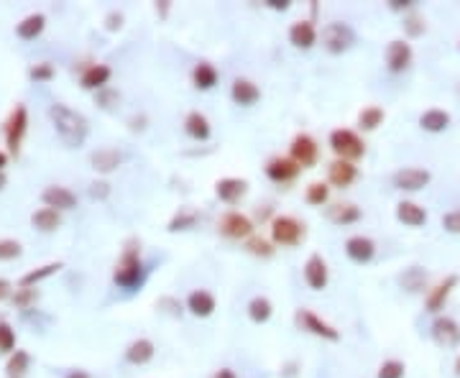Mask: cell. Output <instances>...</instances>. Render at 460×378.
<instances>
[{
  "mask_svg": "<svg viewBox=\"0 0 460 378\" xmlns=\"http://www.w3.org/2000/svg\"><path fill=\"white\" fill-rule=\"evenodd\" d=\"M432 340L440 345V348L450 350L460 345V325L453 317H437L432 322Z\"/></svg>",
  "mask_w": 460,
  "mask_h": 378,
  "instance_id": "obj_10",
  "label": "cell"
},
{
  "mask_svg": "<svg viewBox=\"0 0 460 378\" xmlns=\"http://www.w3.org/2000/svg\"><path fill=\"white\" fill-rule=\"evenodd\" d=\"M67 378H90V373H85V371H72Z\"/></svg>",
  "mask_w": 460,
  "mask_h": 378,
  "instance_id": "obj_55",
  "label": "cell"
},
{
  "mask_svg": "<svg viewBox=\"0 0 460 378\" xmlns=\"http://www.w3.org/2000/svg\"><path fill=\"white\" fill-rule=\"evenodd\" d=\"M458 274H450L445 276V279L437 284L435 289H429L427 299H424V307H427V312H432V315H437V312L445 307V302H448V297L453 294V289L458 287Z\"/></svg>",
  "mask_w": 460,
  "mask_h": 378,
  "instance_id": "obj_14",
  "label": "cell"
},
{
  "mask_svg": "<svg viewBox=\"0 0 460 378\" xmlns=\"http://www.w3.org/2000/svg\"><path fill=\"white\" fill-rule=\"evenodd\" d=\"M197 220H200V215H197V210L192 208H182L177 215L172 218V223H169V233H179V230H190V228L197 225Z\"/></svg>",
  "mask_w": 460,
  "mask_h": 378,
  "instance_id": "obj_36",
  "label": "cell"
},
{
  "mask_svg": "<svg viewBox=\"0 0 460 378\" xmlns=\"http://www.w3.org/2000/svg\"><path fill=\"white\" fill-rule=\"evenodd\" d=\"M409 64H412V46H409V44L402 41V39H397V41L389 44V49H387L389 72H394V74L404 72Z\"/></svg>",
  "mask_w": 460,
  "mask_h": 378,
  "instance_id": "obj_18",
  "label": "cell"
},
{
  "mask_svg": "<svg viewBox=\"0 0 460 378\" xmlns=\"http://www.w3.org/2000/svg\"><path fill=\"white\" fill-rule=\"evenodd\" d=\"M6 182H8V179H6V174H3V171H0V189L6 187Z\"/></svg>",
  "mask_w": 460,
  "mask_h": 378,
  "instance_id": "obj_57",
  "label": "cell"
},
{
  "mask_svg": "<svg viewBox=\"0 0 460 378\" xmlns=\"http://www.w3.org/2000/svg\"><path fill=\"white\" fill-rule=\"evenodd\" d=\"M215 307H218V302H215L213 294L205 292V289H195V292L187 297V310H190L195 317H210L215 312Z\"/></svg>",
  "mask_w": 460,
  "mask_h": 378,
  "instance_id": "obj_23",
  "label": "cell"
},
{
  "mask_svg": "<svg viewBox=\"0 0 460 378\" xmlns=\"http://www.w3.org/2000/svg\"><path fill=\"white\" fill-rule=\"evenodd\" d=\"M455 371H458V376H460V358H458V363H455Z\"/></svg>",
  "mask_w": 460,
  "mask_h": 378,
  "instance_id": "obj_58",
  "label": "cell"
},
{
  "mask_svg": "<svg viewBox=\"0 0 460 378\" xmlns=\"http://www.w3.org/2000/svg\"><path fill=\"white\" fill-rule=\"evenodd\" d=\"M29 77H31L34 82H49L51 77H54V67L44 61V64H36V67H31V69H29Z\"/></svg>",
  "mask_w": 460,
  "mask_h": 378,
  "instance_id": "obj_45",
  "label": "cell"
},
{
  "mask_svg": "<svg viewBox=\"0 0 460 378\" xmlns=\"http://www.w3.org/2000/svg\"><path fill=\"white\" fill-rule=\"evenodd\" d=\"M402 287L404 289H409V292H419V289L424 287V281H427V274H424L419 266H412L407 274H402Z\"/></svg>",
  "mask_w": 460,
  "mask_h": 378,
  "instance_id": "obj_39",
  "label": "cell"
},
{
  "mask_svg": "<svg viewBox=\"0 0 460 378\" xmlns=\"http://www.w3.org/2000/svg\"><path fill=\"white\" fill-rule=\"evenodd\" d=\"M289 159L295 161V164H300L302 169H312V166L317 164V159H320L317 141H315L312 136H307V133L295 136L292 146H289Z\"/></svg>",
  "mask_w": 460,
  "mask_h": 378,
  "instance_id": "obj_6",
  "label": "cell"
},
{
  "mask_svg": "<svg viewBox=\"0 0 460 378\" xmlns=\"http://www.w3.org/2000/svg\"><path fill=\"white\" fill-rule=\"evenodd\" d=\"M29 366H31V355L26 353V350H16V353L11 355V360H8L6 376L8 378H26Z\"/></svg>",
  "mask_w": 460,
  "mask_h": 378,
  "instance_id": "obj_35",
  "label": "cell"
},
{
  "mask_svg": "<svg viewBox=\"0 0 460 378\" xmlns=\"http://www.w3.org/2000/svg\"><path fill=\"white\" fill-rule=\"evenodd\" d=\"M41 200H44V205H46V208L56 210V213L77 208V195H74L72 189H67V187H46L41 192Z\"/></svg>",
  "mask_w": 460,
  "mask_h": 378,
  "instance_id": "obj_15",
  "label": "cell"
},
{
  "mask_svg": "<svg viewBox=\"0 0 460 378\" xmlns=\"http://www.w3.org/2000/svg\"><path fill=\"white\" fill-rule=\"evenodd\" d=\"M8 164V153L6 151H0V171H3V166Z\"/></svg>",
  "mask_w": 460,
  "mask_h": 378,
  "instance_id": "obj_56",
  "label": "cell"
},
{
  "mask_svg": "<svg viewBox=\"0 0 460 378\" xmlns=\"http://www.w3.org/2000/svg\"><path fill=\"white\" fill-rule=\"evenodd\" d=\"M230 98L240 108H251V105H256L261 100V90L251 80H235L233 87H230Z\"/></svg>",
  "mask_w": 460,
  "mask_h": 378,
  "instance_id": "obj_21",
  "label": "cell"
},
{
  "mask_svg": "<svg viewBox=\"0 0 460 378\" xmlns=\"http://www.w3.org/2000/svg\"><path fill=\"white\" fill-rule=\"evenodd\" d=\"M289 41L295 44L297 49H312L317 44V29L312 21H297L289 29Z\"/></svg>",
  "mask_w": 460,
  "mask_h": 378,
  "instance_id": "obj_20",
  "label": "cell"
},
{
  "mask_svg": "<svg viewBox=\"0 0 460 378\" xmlns=\"http://www.w3.org/2000/svg\"><path fill=\"white\" fill-rule=\"evenodd\" d=\"M404 29L409 31V36H422L424 34V24H422V19H417V16H412V19L404 24Z\"/></svg>",
  "mask_w": 460,
  "mask_h": 378,
  "instance_id": "obj_47",
  "label": "cell"
},
{
  "mask_svg": "<svg viewBox=\"0 0 460 378\" xmlns=\"http://www.w3.org/2000/svg\"><path fill=\"white\" fill-rule=\"evenodd\" d=\"M271 315H274V307H271V302L266 297H253L251 302H248V317H251L256 325L269 322Z\"/></svg>",
  "mask_w": 460,
  "mask_h": 378,
  "instance_id": "obj_33",
  "label": "cell"
},
{
  "mask_svg": "<svg viewBox=\"0 0 460 378\" xmlns=\"http://www.w3.org/2000/svg\"><path fill=\"white\" fill-rule=\"evenodd\" d=\"M271 240L284 248H295L305 240V225L292 215H279L271 223Z\"/></svg>",
  "mask_w": 460,
  "mask_h": 378,
  "instance_id": "obj_4",
  "label": "cell"
},
{
  "mask_svg": "<svg viewBox=\"0 0 460 378\" xmlns=\"http://www.w3.org/2000/svg\"><path fill=\"white\" fill-rule=\"evenodd\" d=\"M218 228H220L223 235L230 240H248L253 235L251 218H245V215H240V213H225L220 218V223H218Z\"/></svg>",
  "mask_w": 460,
  "mask_h": 378,
  "instance_id": "obj_7",
  "label": "cell"
},
{
  "mask_svg": "<svg viewBox=\"0 0 460 378\" xmlns=\"http://www.w3.org/2000/svg\"><path fill=\"white\" fill-rule=\"evenodd\" d=\"M11 294V284L6 279H0V299H6Z\"/></svg>",
  "mask_w": 460,
  "mask_h": 378,
  "instance_id": "obj_54",
  "label": "cell"
},
{
  "mask_svg": "<svg viewBox=\"0 0 460 378\" xmlns=\"http://www.w3.org/2000/svg\"><path fill=\"white\" fill-rule=\"evenodd\" d=\"M61 269V263H46V266H41V269H36V271H29V274L21 279V287H34V284H39V281H44V279H49L51 274H56V271Z\"/></svg>",
  "mask_w": 460,
  "mask_h": 378,
  "instance_id": "obj_38",
  "label": "cell"
},
{
  "mask_svg": "<svg viewBox=\"0 0 460 378\" xmlns=\"http://www.w3.org/2000/svg\"><path fill=\"white\" fill-rule=\"evenodd\" d=\"M113 279L121 289H138L143 284V261H141V245L138 240H128L126 248L121 253V261H118L116 271H113Z\"/></svg>",
  "mask_w": 460,
  "mask_h": 378,
  "instance_id": "obj_2",
  "label": "cell"
},
{
  "mask_svg": "<svg viewBox=\"0 0 460 378\" xmlns=\"http://www.w3.org/2000/svg\"><path fill=\"white\" fill-rule=\"evenodd\" d=\"M21 253H24V248H21L19 240H0V261H13V258H19Z\"/></svg>",
  "mask_w": 460,
  "mask_h": 378,
  "instance_id": "obj_43",
  "label": "cell"
},
{
  "mask_svg": "<svg viewBox=\"0 0 460 378\" xmlns=\"http://www.w3.org/2000/svg\"><path fill=\"white\" fill-rule=\"evenodd\" d=\"M153 353H156V345H153L148 337H138V340L131 342L128 350H126V360L133 363V366H143V363H148V360L153 358Z\"/></svg>",
  "mask_w": 460,
  "mask_h": 378,
  "instance_id": "obj_26",
  "label": "cell"
},
{
  "mask_svg": "<svg viewBox=\"0 0 460 378\" xmlns=\"http://www.w3.org/2000/svg\"><path fill=\"white\" fill-rule=\"evenodd\" d=\"M397 220L404 223L407 228H422L427 223V213H424V208H419L417 202H399Z\"/></svg>",
  "mask_w": 460,
  "mask_h": 378,
  "instance_id": "obj_24",
  "label": "cell"
},
{
  "mask_svg": "<svg viewBox=\"0 0 460 378\" xmlns=\"http://www.w3.org/2000/svg\"><path fill=\"white\" fill-rule=\"evenodd\" d=\"M432 179L427 169H417V166H407V169H399L394 174V187L402 189V192H419L424 189Z\"/></svg>",
  "mask_w": 460,
  "mask_h": 378,
  "instance_id": "obj_11",
  "label": "cell"
},
{
  "mask_svg": "<svg viewBox=\"0 0 460 378\" xmlns=\"http://www.w3.org/2000/svg\"><path fill=\"white\" fill-rule=\"evenodd\" d=\"M111 77H113V72H111V67L108 64H90V67L82 72V87L85 90H105V85L111 82Z\"/></svg>",
  "mask_w": 460,
  "mask_h": 378,
  "instance_id": "obj_22",
  "label": "cell"
},
{
  "mask_svg": "<svg viewBox=\"0 0 460 378\" xmlns=\"http://www.w3.org/2000/svg\"><path fill=\"white\" fill-rule=\"evenodd\" d=\"M213 378H238V376H235V373H233V371H230V368H220V371L215 373V376H213Z\"/></svg>",
  "mask_w": 460,
  "mask_h": 378,
  "instance_id": "obj_53",
  "label": "cell"
},
{
  "mask_svg": "<svg viewBox=\"0 0 460 378\" xmlns=\"http://www.w3.org/2000/svg\"><path fill=\"white\" fill-rule=\"evenodd\" d=\"M245 250H248L251 256H258V258L274 256V245H271L266 238H256V235H251V238L245 240Z\"/></svg>",
  "mask_w": 460,
  "mask_h": 378,
  "instance_id": "obj_40",
  "label": "cell"
},
{
  "mask_svg": "<svg viewBox=\"0 0 460 378\" xmlns=\"http://www.w3.org/2000/svg\"><path fill=\"white\" fill-rule=\"evenodd\" d=\"M384 118H387V113H384V108H379V105L363 108L361 113H358V128H361V131H376L381 123H384Z\"/></svg>",
  "mask_w": 460,
  "mask_h": 378,
  "instance_id": "obj_34",
  "label": "cell"
},
{
  "mask_svg": "<svg viewBox=\"0 0 460 378\" xmlns=\"http://www.w3.org/2000/svg\"><path fill=\"white\" fill-rule=\"evenodd\" d=\"M327 218L335 223V225H353L361 220V210L356 205H350V202H337L332 208H327Z\"/></svg>",
  "mask_w": 460,
  "mask_h": 378,
  "instance_id": "obj_27",
  "label": "cell"
},
{
  "mask_svg": "<svg viewBox=\"0 0 460 378\" xmlns=\"http://www.w3.org/2000/svg\"><path fill=\"white\" fill-rule=\"evenodd\" d=\"M31 223H34V228H36V230H41V233H54L56 228L61 225V218H59V213H56V210L41 208V210H36V213L31 215Z\"/></svg>",
  "mask_w": 460,
  "mask_h": 378,
  "instance_id": "obj_31",
  "label": "cell"
},
{
  "mask_svg": "<svg viewBox=\"0 0 460 378\" xmlns=\"http://www.w3.org/2000/svg\"><path fill=\"white\" fill-rule=\"evenodd\" d=\"M90 164L100 174H108V171H116L123 164V153L116 151V148H100L90 156Z\"/></svg>",
  "mask_w": 460,
  "mask_h": 378,
  "instance_id": "obj_25",
  "label": "cell"
},
{
  "mask_svg": "<svg viewBox=\"0 0 460 378\" xmlns=\"http://www.w3.org/2000/svg\"><path fill=\"white\" fill-rule=\"evenodd\" d=\"M248 192V182L245 179H238V177H228V179H220V182L215 184V195L220 202H228V205H235L240 202Z\"/></svg>",
  "mask_w": 460,
  "mask_h": 378,
  "instance_id": "obj_17",
  "label": "cell"
},
{
  "mask_svg": "<svg viewBox=\"0 0 460 378\" xmlns=\"http://www.w3.org/2000/svg\"><path fill=\"white\" fill-rule=\"evenodd\" d=\"M105 29H108V31H121L123 29V13H118V11L108 13V19H105Z\"/></svg>",
  "mask_w": 460,
  "mask_h": 378,
  "instance_id": "obj_49",
  "label": "cell"
},
{
  "mask_svg": "<svg viewBox=\"0 0 460 378\" xmlns=\"http://www.w3.org/2000/svg\"><path fill=\"white\" fill-rule=\"evenodd\" d=\"M44 26H46V19H44L41 13H31V16H26V19L19 24L16 34H19L24 41H31V39H36L39 34H41Z\"/></svg>",
  "mask_w": 460,
  "mask_h": 378,
  "instance_id": "obj_32",
  "label": "cell"
},
{
  "mask_svg": "<svg viewBox=\"0 0 460 378\" xmlns=\"http://www.w3.org/2000/svg\"><path fill=\"white\" fill-rule=\"evenodd\" d=\"M16 332L8 322H0V353H16Z\"/></svg>",
  "mask_w": 460,
  "mask_h": 378,
  "instance_id": "obj_42",
  "label": "cell"
},
{
  "mask_svg": "<svg viewBox=\"0 0 460 378\" xmlns=\"http://www.w3.org/2000/svg\"><path fill=\"white\" fill-rule=\"evenodd\" d=\"M297 322H300L302 330H307V332H312V335L322 337V340H330V342L340 340V332H337L332 325H327L325 320H320L312 310H300V312H297Z\"/></svg>",
  "mask_w": 460,
  "mask_h": 378,
  "instance_id": "obj_9",
  "label": "cell"
},
{
  "mask_svg": "<svg viewBox=\"0 0 460 378\" xmlns=\"http://www.w3.org/2000/svg\"><path fill=\"white\" fill-rule=\"evenodd\" d=\"M330 148L337 153V159L343 161H358L366 153V143L361 136L350 128H337L330 133Z\"/></svg>",
  "mask_w": 460,
  "mask_h": 378,
  "instance_id": "obj_3",
  "label": "cell"
},
{
  "mask_svg": "<svg viewBox=\"0 0 460 378\" xmlns=\"http://www.w3.org/2000/svg\"><path fill=\"white\" fill-rule=\"evenodd\" d=\"M305 281H307V287L312 289V292H322V289L327 287V281H330V271H327L325 258L317 256V253H312V256L307 258Z\"/></svg>",
  "mask_w": 460,
  "mask_h": 378,
  "instance_id": "obj_12",
  "label": "cell"
},
{
  "mask_svg": "<svg viewBox=\"0 0 460 378\" xmlns=\"http://www.w3.org/2000/svg\"><path fill=\"white\" fill-rule=\"evenodd\" d=\"M356 44V31L350 29L348 24H327L322 31V46H325L330 54H343L350 46Z\"/></svg>",
  "mask_w": 460,
  "mask_h": 378,
  "instance_id": "obj_5",
  "label": "cell"
},
{
  "mask_svg": "<svg viewBox=\"0 0 460 378\" xmlns=\"http://www.w3.org/2000/svg\"><path fill=\"white\" fill-rule=\"evenodd\" d=\"M36 299H39V292H36V289L21 287V292H16V297H13V305L21 307V310H26V307L34 305Z\"/></svg>",
  "mask_w": 460,
  "mask_h": 378,
  "instance_id": "obj_44",
  "label": "cell"
},
{
  "mask_svg": "<svg viewBox=\"0 0 460 378\" xmlns=\"http://www.w3.org/2000/svg\"><path fill=\"white\" fill-rule=\"evenodd\" d=\"M345 253L353 263H368L376 256V243L366 235H353L345 243Z\"/></svg>",
  "mask_w": 460,
  "mask_h": 378,
  "instance_id": "obj_19",
  "label": "cell"
},
{
  "mask_svg": "<svg viewBox=\"0 0 460 378\" xmlns=\"http://www.w3.org/2000/svg\"><path fill=\"white\" fill-rule=\"evenodd\" d=\"M356 179H358V169H356V164H353V161L337 159V161H332V164L327 166V182H330L332 187L345 189V187H350V184L356 182Z\"/></svg>",
  "mask_w": 460,
  "mask_h": 378,
  "instance_id": "obj_16",
  "label": "cell"
},
{
  "mask_svg": "<svg viewBox=\"0 0 460 378\" xmlns=\"http://www.w3.org/2000/svg\"><path fill=\"white\" fill-rule=\"evenodd\" d=\"M108 192H111V184H105V182H95L90 187V195L95 197V200H103V197H108Z\"/></svg>",
  "mask_w": 460,
  "mask_h": 378,
  "instance_id": "obj_50",
  "label": "cell"
},
{
  "mask_svg": "<svg viewBox=\"0 0 460 378\" xmlns=\"http://www.w3.org/2000/svg\"><path fill=\"white\" fill-rule=\"evenodd\" d=\"M184 131H187L195 141H208L210 133H213L210 121L203 116V113H197V110H192L190 116L184 118Z\"/></svg>",
  "mask_w": 460,
  "mask_h": 378,
  "instance_id": "obj_28",
  "label": "cell"
},
{
  "mask_svg": "<svg viewBox=\"0 0 460 378\" xmlns=\"http://www.w3.org/2000/svg\"><path fill=\"white\" fill-rule=\"evenodd\" d=\"M302 166L295 164V161L289 159V156H276L266 164V177L276 184H287V182H295L300 177Z\"/></svg>",
  "mask_w": 460,
  "mask_h": 378,
  "instance_id": "obj_13",
  "label": "cell"
},
{
  "mask_svg": "<svg viewBox=\"0 0 460 378\" xmlns=\"http://www.w3.org/2000/svg\"><path fill=\"white\" fill-rule=\"evenodd\" d=\"M305 200H307V205H312V208H322V205L330 200V187H327L325 182H312L307 187Z\"/></svg>",
  "mask_w": 460,
  "mask_h": 378,
  "instance_id": "obj_37",
  "label": "cell"
},
{
  "mask_svg": "<svg viewBox=\"0 0 460 378\" xmlns=\"http://www.w3.org/2000/svg\"><path fill=\"white\" fill-rule=\"evenodd\" d=\"M26 128H29V113H26L24 105H16V110L11 113L6 123V141H8V148L11 153H19L21 148V141L26 136Z\"/></svg>",
  "mask_w": 460,
  "mask_h": 378,
  "instance_id": "obj_8",
  "label": "cell"
},
{
  "mask_svg": "<svg viewBox=\"0 0 460 378\" xmlns=\"http://www.w3.org/2000/svg\"><path fill=\"white\" fill-rule=\"evenodd\" d=\"M192 82H195L197 90H213L218 85V69L208 61H200L195 69H192Z\"/></svg>",
  "mask_w": 460,
  "mask_h": 378,
  "instance_id": "obj_30",
  "label": "cell"
},
{
  "mask_svg": "<svg viewBox=\"0 0 460 378\" xmlns=\"http://www.w3.org/2000/svg\"><path fill=\"white\" fill-rule=\"evenodd\" d=\"M407 368L402 360H384L379 368V378H404Z\"/></svg>",
  "mask_w": 460,
  "mask_h": 378,
  "instance_id": "obj_41",
  "label": "cell"
},
{
  "mask_svg": "<svg viewBox=\"0 0 460 378\" xmlns=\"http://www.w3.org/2000/svg\"><path fill=\"white\" fill-rule=\"evenodd\" d=\"M419 126H422L424 131H429V133H442V131L450 126V113H445V110H424L422 116H419Z\"/></svg>",
  "mask_w": 460,
  "mask_h": 378,
  "instance_id": "obj_29",
  "label": "cell"
},
{
  "mask_svg": "<svg viewBox=\"0 0 460 378\" xmlns=\"http://www.w3.org/2000/svg\"><path fill=\"white\" fill-rule=\"evenodd\" d=\"M442 228L448 233H455V235H460V210H455V213H448L445 218H442Z\"/></svg>",
  "mask_w": 460,
  "mask_h": 378,
  "instance_id": "obj_46",
  "label": "cell"
},
{
  "mask_svg": "<svg viewBox=\"0 0 460 378\" xmlns=\"http://www.w3.org/2000/svg\"><path fill=\"white\" fill-rule=\"evenodd\" d=\"M266 6H269L271 11H289V0H269Z\"/></svg>",
  "mask_w": 460,
  "mask_h": 378,
  "instance_id": "obj_51",
  "label": "cell"
},
{
  "mask_svg": "<svg viewBox=\"0 0 460 378\" xmlns=\"http://www.w3.org/2000/svg\"><path fill=\"white\" fill-rule=\"evenodd\" d=\"M118 100H121V95H118V92H108V90H100L98 92L100 108H113L111 103H118Z\"/></svg>",
  "mask_w": 460,
  "mask_h": 378,
  "instance_id": "obj_48",
  "label": "cell"
},
{
  "mask_svg": "<svg viewBox=\"0 0 460 378\" xmlns=\"http://www.w3.org/2000/svg\"><path fill=\"white\" fill-rule=\"evenodd\" d=\"M409 6H412L409 0H392V11H404Z\"/></svg>",
  "mask_w": 460,
  "mask_h": 378,
  "instance_id": "obj_52",
  "label": "cell"
},
{
  "mask_svg": "<svg viewBox=\"0 0 460 378\" xmlns=\"http://www.w3.org/2000/svg\"><path fill=\"white\" fill-rule=\"evenodd\" d=\"M49 116H51V123H54L56 128V136L61 138V143L67 148H80L85 143L87 133H90V123H87L85 116L80 113H74L72 108L61 103H54L49 108Z\"/></svg>",
  "mask_w": 460,
  "mask_h": 378,
  "instance_id": "obj_1",
  "label": "cell"
}]
</instances>
